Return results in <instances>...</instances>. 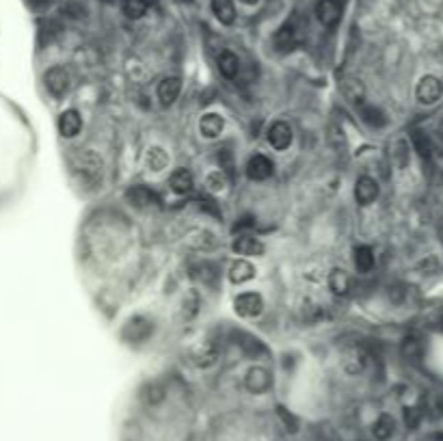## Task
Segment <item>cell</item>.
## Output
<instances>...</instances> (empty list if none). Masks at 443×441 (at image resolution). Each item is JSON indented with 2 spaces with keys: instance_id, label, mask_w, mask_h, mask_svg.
Wrapping results in <instances>:
<instances>
[{
  "instance_id": "cell-21",
  "label": "cell",
  "mask_w": 443,
  "mask_h": 441,
  "mask_svg": "<svg viewBox=\"0 0 443 441\" xmlns=\"http://www.w3.org/2000/svg\"><path fill=\"white\" fill-rule=\"evenodd\" d=\"M126 197H128V201L132 205H137V208H150V205L158 203L156 193L147 188V186H132L128 193H126Z\"/></svg>"
},
{
  "instance_id": "cell-15",
  "label": "cell",
  "mask_w": 443,
  "mask_h": 441,
  "mask_svg": "<svg viewBox=\"0 0 443 441\" xmlns=\"http://www.w3.org/2000/svg\"><path fill=\"white\" fill-rule=\"evenodd\" d=\"M223 130H225V120H223V115H218V113H205L201 120H199V135L203 139H218L220 135H223Z\"/></svg>"
},
{
  "instance_id": "cell-20",
  "label": "cell",
  "mask_w": 443,
  "mask_h": 441,
  "mask_svg": "<svg viewBox=\"0 0 443 441\" xmlns=\"http://www.w3.org/2000/svg\"><path fill=\"white\" fill-rule=\"evenodd\" d=\"M297 41H299L297 26H294L290 20L275 33V48H277L279 52H290L294 46H297Z\"/></svg>"
},
{
  "instance_id": "cell-28",
  "label": "cell",
  "mask_w": 443,
  "mask_h": 441,
  "mask_svg": "<svg viewBox=\"0 0 443 441\" xmlns=\"http://www.w3.org/2000/svg\"><path fill=\"white\" fill-rule=\"evenodd\" d=\"M190 247L197 249V251H210V249L216 247V238H214V234L208 231V229H199L195 231L193 236H190Z\"/></svg>"
},
{
  "instance_id": "cell-22",
  "label": "cell",
  "mask_w": 443,
  "mask_h": 441,
  "mask_svg": "<svg viewBox=\"0 0 443 441\" xmlns=\"http://www.w3.org/2000/svg\"><path fill=\"white\" fill-rule=\"evenodd\" d=\"M210 9H212L214 18L220 24L231 26L236 22V5H234V0H210Z\"/></svg>"
},
{
  "instance_id": "cell-5",
  "label": "cell",
  "mask_w": 443,
  "mask_h": 441,
  "mask_svg": "<svg viewBox=\"0 0 443 441\" xmlns=\"http://www.w3.org/2000/svg\"><path fill=\"white\" fill-rule=\"evenodd\" d=\"M266 139H269V145L273 147V150L277 152H284L288 150V147L292 145L294 141V132H292V126L284 120H279V122H273L269 132H266Z\"/></svg>"
},
{
  "instance_id": "cell-14",
  "label": "cell",
  "mask_w": 443,
  "mask_h": 441,
  "mask_svg": "<svg viewBox=\"0 0 443 441\" xmlns=\"http://www.w3.org/2000/svg\"><path fill=\"white\" fill-rule=\"evenodd\" d=\"M180 91H182V80L177 76H167L158 82L156 95L162 106H171V104H175V100L180 98Z\"/></svg>"
},
{
  "instance_id": "cell-34",
  "label": "cell",
  "mask_w": 443,
  "mask_h": 441,
  "mask_svg": "<svg viewBox=\"0 0 443 441\" xmlns=\"http://www.w3.org/2000/svg\"><path fill=\"white\" fill-rule=\"evenodd\" d=\"M441 329H443V320H441Z\"/></svg>"
},
{
  "instance_id": "cell-31",
  "label": "cell",
  "mask_w": 443,
  "mask_h": 441,
  "mask_svg": "<svg viewBox=\"0 0 443 441\" xmlns=\"http://www.w3.org/2000/svg\"><path fill=\"white\" fill-rule=\"evenodd\" d=\"M413 145H416V150L420 152V156L431 158L433 145H431V141H428V137L424 135V132H413Z\"/></svg>"
},
{
  "instance_id": "cell-13",
  "label": "cell",
  "mask_w": 443,
  "mask_h": 441,
  "mask_svg": "<svg viewBox=\"0 0 443 441\" xmlns=\"http://www.w3.org/2000/svg\"><path fill=\"white\" fill-rule=\"evenodd\" d=\"M152 331H154V325L150 320L143 318V316H135L124 329V340H128V342H145L147 337L152 335Z\"/></svg>"
},
{
  "instance_id": "cell-17",
  "label": "cell",
  "mask_w": 443,
  "mask_h": 441,
  "mask_svg": "<svg viewBox=\"0 0 443 441\" xmlns=\"http://www.w3.org/2000/svg\"><path fill=\"white\" fill-rule=\"evenodd\" d=\"M316 18L322 26L333 28L342 18V7H339L337 0H320L316 5Z\"/></svg>"
},
{
  "instance_id": "cell-24",
  "label": "cell",
  "mask_w": 443,
  "mask_h": 441,
  "mask_svg": "<svg viewBox=\"0 0 443 441\" xmlns=\"http://www.w3.org/2000/svg\"><path fill=\"white\" fill-rule=\"evenodd\" d=\"M394 433H396V420H394L389 414H380V416L376 418V422L372 424V435H374V439L387 441V439L394 437Z\"/></svg>"
},
{
  "instance_id": "cell-9",
  "label": "cell",
  "mask_w": 443,
  "mask_h": 441,
  "mask_svg": "<svg viewBox=\"0 0 443 441\" xmlns=\"http://www.w3.org/2000/svg\"><path fill=\"white\" fill-rule=\"evenodd\" d=\"M56 128H58V135L63 139H73L80 135L82 130V115L76 111V109H67L58 115V122H56Z\"/></svg>"
},
{
  "instance_id": "cell-29",
  "label": "cell",
  "mask_w": 443,
  "mask_h": 441,
  "mask_svg": "<svg viewBox=\"0 0 443 441\" xmlns=\"http://www.w3.org/2000/svg\"><path fill=\"white\" fill-rule=\"evenodd\" d=\"M152 0H122V9L130 20H139L143 18L147 9H150Z\"/></svg>"
},
{
  "instance_id": "cell-2",
  "label": "cell",
  "mask_w": 443,
  "mask_h": 441,
  "mask_svg": "<svg viewBox=\"0 0 443 441\" xmlns=\"http://www.w3.org/2000/svg\"><path fill=\"white\" fill-rule=\"evenodd\" d=\"M234 312L240 318H258L264 312V299L260 292H242L234 299Z\"/></svg>"
},
{
  "instance_id": "cell-26",
  "label": "cell",
  "mask_w": 443,
  "mask_h": 441,
  "mask_svg": "<svg viewBox=\"0 0 443 441\" xmlns=\"http://www.w3.org/2000/svg\"><path fill=\"white\" fill-rule=\"evenodd\" d=\"M354 269L363 275L374 269V251L367 245L354 247Z\"/></svg>"
},
{
  "instance_id": "cell-12",
  "label": "cell",
  "mask_w": 443,
  "mask_h": 441,
  "mask_svg": "<svg viewBox=\"0 0 443 441\" xmlns=\"http://www.w3.org/2000/svg\"><path fill=\"white\" fill-rule=\"evenodd\" d=\"M367 363V352L363 350V346L352 344L348 348H344L342 352V368L346 374H359L363 372V368Z\"/></svg>"
},
{
  "instance_id": "cell-16",
  "label": "cell",
  "mask_w": 443,
  "mask_h": 441,
  "mask_svg": "<svg viewBox=\"0 0 443 441\" xmlns=\"http://www.w3.org/2000/svg\"><path fill=\"white\" fill-rule=\"evenodd\" d=\"M169 154L165 147H160V145H152V147H147V152L143 156V163H145V169L150 171V173H162L167 167H169Z\"/></svg>"
},
{
  "instance_id": "cell-25",
  "label": "cell",
  "mask_w": 443,
  "mask_h": 441,
  "mask_svg": "<svg viewBox=\"0 0 443 441\" xmlns=\"http://www.w3.org/2000/svg\"><path fill=\"white\" fill-rule=\"evenodd\" d=\"M218 71L223 74L225 78H236L238 76V71H240V58L236 56L234 52L229 50H223L218 54Z\"/></svg>"
},
{
  "instance_id": "cell-33",
  "label": "cell",
  "mask_w": 443,
  "mask_h": 441,
  "mask_svg": "<svg viewBox=\"0 0 443 441\" xmlns=\"http://www.w3.org/2000/svg\"><path fill=\"white\" fill-rule=\"evenodd\" d=\"M240 3H242V5H249V7H253V5L260 3V0H240Z\"/></svg>"
},
{
  "instance_id": "cell-1",
  "label": "cell",
  "mask_w": 443,
  "mask_h": 441,
  "mask_svg": "<svg viewBox=\"0 0 443 441\" xmlns=\"http://www.w3.org/2000/svg\"><path fill=\"white\" fill-rule=\"evenodd\" d=\"M104 163H102V158L93 152H82L73 158L71 163V171L73 175L80 180V184L84 186H98L102 182V169Z\"/></svg>"
},
{
  "instance_id": "cell-7",
  "label": "cell",
  "mask_w": 443,
  "mask_h": 441,
  "mask_svg": "<svg viewBox=\"0 0 443 441\" xmlns=\"http://www.w3.org/2000/svg\"><path fill=\"white\" fill-rule=\"evenodd\" d=\"M245 169H247V178L253 180V182H264V180H269L271 175L275 173L273 160L269 156H264V154H253V156H251Z\"/></svg>"
},
{
  "instance_id": "cell-30",
  "label": "cell",
  "mask_w": 443,
  "mask_h": 441,
  "mask_svg": "<svg viewBox=\"0 0 443 441\" xmlns=\"http://www.w3.org/2000/svg\"><path fill=\"white\" fill-rule=\"evenodd\" d=\"M225 188H227V175L223 169L208 173V178H205V190H208V193L216 195V193H223Z\"/></svg>"
},
{
  "instance_id": "cell-11",
  "label": "cell",
  "mask_w": 443,
  "mask_h": 441,
  "mask_svg": "<svg viewBox=\"0 0 443 441\" xmlns=\"http://www.w3.org/2000/svg\"><path fill=\"white\" fill-rule=\"evenodd\" d=\"M231 251L236 256H245V258H260V256H264L266 247L260 238L251 236V234H240V236L231 242Z\"/></svg>"
},
{
  "instance_id": "cell-19",
  "label": "cell",
  "mask_w": 443,
  "mask_h": 441,
  "mask_svg": "<svg viewBox=\"0 0 443 441\" xmlns=\"http://www.w3.org/2000/svg\"><path fill=\"white\" fill-rule=\"evenodd\" d=\"M227 277H229V282L234 286H242V284L251 282V279L255 277V267L249 260H245V258L242 260H236L231 267H229V271H227Z\"/></svg>"
},
{
  "instance_id": "cell-10",
  "label": "cell",
  "mask_w": 443,
  "mask_h": 441,
  "mask_svg": "<svg viewBox=\"0 0 443 441\" xmlns=\"http://www.w3.org/2000/svg\"><path fill=\"white\" fill-rule=\"evenodd\" d=\"M378 193H380L378 182L374 178H370V175H361V178H357V182H354V201L359 205L374 203L378 199Z\"/></svg>"
},
{
  "instance_id": "cell-23",
  "label": "cell",
  "mask_w": 443,
  "mask_h": 441,
  "mask_svg": "<svg viewBox=\"0 0 443 441\" xmlns=\"http://www.w3.org/2000/svg\"><path fill=\"white\" fill-rule=\"evenodd\" d=\"M327 284L335 297H346L350 292V277L344 269H333L327 277Z\"/></svg>"
},
{
  "instance_id": "cell-32",
  "label": "cell",
  "mask_w": 443,
  "mask_h": 441,
  "mask_svg": "<svg viewBox=\"0 0 443 441\" xmlns=\"http://www.w3.org/2000/svg\"><path fill=\"white\" fill-rule=\"evenodd\" d=\"M405 416H407V424L411 426V429H416L418 422H420V416H422V414H420L418 409H407V411H405Z\"/></svg>"
},
{
  "instance_id": "cell-27",
  "label": "cell",
  "mask_w": 443,
  "mask_h": 441,
  "mask_svg": "<svg viewBox=\"0 0 443 441\" xmlns=\"http://www.w3.org/2000/svg\"><path fill=\"white\" fill-rule=\"evenodd\" d=\"M357 109H359V115H361V120L365 124H370L372 128H380V126H385V115H383L376 106L372 104H363V102H357Z\"/></svg>"
},
{
  "instance_id": "cell-18",
  "label": "cell",
  "mask_w": 443,
  "mask_h": 441,
  "mask_svg": "<svg viewBox=\"0 0 443 441\" xmlns=\"http://www.w3.org/2000/svg\"><path fill=\"white\" fill-rule=\"evenodd\" d=\"M169 186L175 195H188L195 186V178H193V173H190V169L177 167L169 178Z\"/></svg>"
},
{
  "instance_id": "cell-6",
  "label": "cell",
  "mask_w": 443,
  "mask_h": 441,
  "mask_svg": "<svg viewBox=\"0 0 443 441\" xmlns=\"http://www.w3.org/2000/svg\"><path fill=\"white\" fill-rule=\"evenodd\" d=\"M443 95V82L437 76H424L418 82V89H416V98L420 104L424 106H431L435 102H439Z\"/></svg>"
},
{
  "instance_id": "cell-3",
  "label": "cell",
  "mask_w": 443,
  "mask_h": 441,
  "mask_svg": "<svg viewBox=\"0 0 443 441\" xmlns=\"http://www.w3.org/2000/svg\"><path fill=\"white\" fill-rule=\"evenodd\" d=\"M43 82H46V89L54 95V98H63L67 95L69 87H71V78H69V71L63 65H54L46 71L43 76Z\"/></svg>"
},
{
  "instance_id": "cell-8",
  "label": "cell",
  "mask_w": 443,
  "mask_h": 441,
  "mask_svg": "<svg viewBox=\"0 0 443 441\" xmlns=\"http://www.w3.org/2000/svg\"><path fill=\"white\" fill-rule=\"evenodd\" d=\"M218 355H220L218 344L212 340H205L190 350V361H193L197 368H210L218 361Z\"/></svg>"
},
{
  "instance_id": "cell-4",
  "label": "cell",
  "mask_w": 443,
  "mask_h": 441,
  "mask_svg": "<svg viewBox=\"0 0 443 441\" xmlns=\"http://www.w3.org/2000/svg\"><path fill=\"white\" fill-rule=\"evenodd\" d=\"M245 387H247V392H251V394L262 396V394H266V392H271V387H273V376H271L269 370H266V368L253 365V368H249L247 374H245Z\"/></svg>"
}]
</instances>
